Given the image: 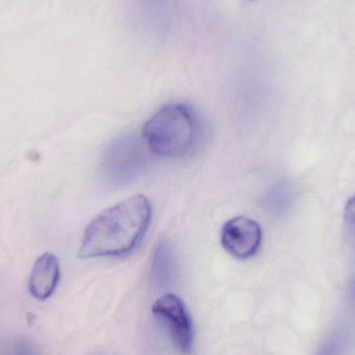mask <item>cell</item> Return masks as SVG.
Wrapping results in <instances>:
<instances>
[{"mask_svg":"<svg viewBox=\"0 0 355 355\" xmlns=\"http://www.w3.org/2000/svg\"><path fill=\"white\" fill-rule=\"evenodd\" d=\"M152 221L146 196H135L98 215L85 229L79 257H120L132 252L145 237Z\"/></svg>","mask_w":355,"mask_h":355,"instance_id":"1","label":"cell"},{"mask_svg":"<svg viewBox=\"0 0 355 355\" xmlns=\"http://www.w3.org/2000/svg\"><path fill=\"white\" fill-rule=\"evenodd\" d=\"M200 123L190 106L172 103L164 106L144 125L141 139L152 154L168 159H180L196 149Z\"/></svg>","mask_w":355,"mask_h":355,"instance_id":"2","label":"cell"},{"mask_svg":"<svg viewBox=\"0 0 355 355\" xmlns=\"http://www.w3.org/2000/svg\"><path fill=\"white\" fill-rule=\"evenodd\" d=\"M152 312L164 323L177 349L184 355L191 354L194 341L193 327L181 298L175 294H166L156 300L152 306Z\"/></svg>","mask_w":355,"mask_h":355,"instance_id":"3","label":"cell"},{"mask_svg":"<svg viewBox=\"0 0 355 355\" xmlns=\"http://www.w3.org/2000/svg\"><path fill=\"white\" fill-rule=\"evenodd\" d=\"M223 248L240 260L252 258L262 243V229L254 219L237 216L223 225L220 233Z\"/></svg>","mask_w":355,"mask_h":355,"instance_id":"4","label":"cell"},{"mask_svg":"<svg viewBox=\"0 0 355 355\" xmlns=\"http://www.w3.org/2000/svg\"><path fill=\"white\" fill-rule=\"evenodd\" d=\"M60 279V267L58 257L45 252L35 260L28 279L29 293L40 302L51 297Z\"/></svg>","mask_w":355,"mask_h":355,"instance_id":"5","label":"cell"},{"mask_svg":"<svg viewBox=\"0 0 355 355\" xmlns=\"http://www.w3.org/2000/svg\"><path fill=\"white\" fill-rule=\"evenodd\" d=\"M145 143L143 139H135L130 137L121 139L118 144L110 147V152L106 154V164H108V171L112 174L124 175L129 177V174L135 168L139 170L141 164L145 160Z\"/></svg>","mask_w":355,"mask_h":355,"instance_id":"6","label":"cell"},{"mask_svg":"<svg viewBox=\"0 0 355 355\" xmlns=\"http://www.w3.org/2000/svg\"><path fill=\"white\" fill-rule=\"evenodd\" d=\"M173 266V254L168 243L160 244L154 257L153 270L160 279L171 275Z\"/></svg>","mask_w":355,"mask_h":355,"instance_id":"7","label":"cell"},{"mask_svg":"<svg viewBox=\"0 0 355 355\" xmlns=\"http://www.w3.org/2000/svg\"><path fill=\"white\" fill-rule=\"evenodd\" d=\"M346 217L350 223L355 225V196H352L346 205Z\"/></svg>","mask_w":355,"mask_h":355,"instance_id":"8","label":"cell"}]
</instances>
